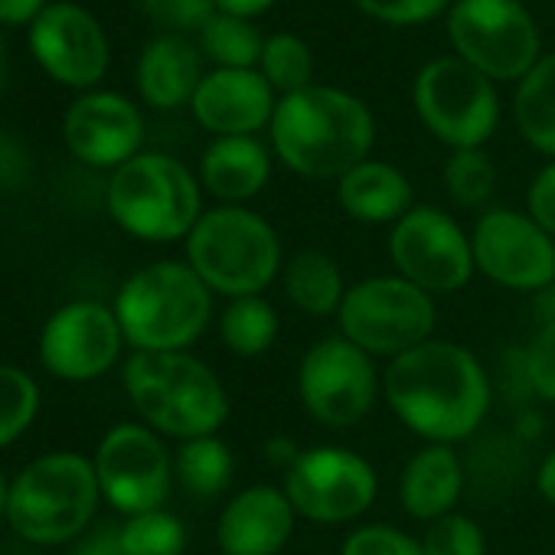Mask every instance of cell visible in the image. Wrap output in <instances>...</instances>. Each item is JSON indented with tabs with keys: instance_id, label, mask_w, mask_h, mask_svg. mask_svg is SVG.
Returning a JSON list of instances; mask_svg holds the SVG:
<instances>
[{
	"instance_id": "obj_1",
	"label": "cell",
	"mask_w": 555,
	"mask_h": 555,
	"mask_svg": "<svg viewBox=\"0 0 555 555\" xmlns=\"http://www.w3.org/2000/svg\"><path fill=\"white\" fill-rule=\"evenodd\" d=\"M383 396L412 435L428 444H457L480 431L493 402V383L467 347L431 337L389 360Z\"/></svg>"
},
{
	"instance_id": "obj_2",
	"label": "cell",
	"mask_w": 555,
	"mask_h": 555,
	"mask_svg": "<svg viewBox=\"0 0 555 555\" xmlns=\"http://www.w3.org/2000/svg\"><path fill=\"white\" fill-rule=\"evenodd\" d=\"M271 147L285 167L308 180H340L370 160L376 141L373 112L334 86H308L282 95L271 115Z\"/></svg>"
},
{
	"instance_id": "obj_3",
	"label": "cell",
	"mask_w": 555,
	"mask_h": 555,
	"mask_svg": "<svg viewBox=\"0 0 555 555\" xmlns=\"http://www.w3.org/2000/svg\"><path fill=\"white\" fill-rule=\"evenodd\" d=\"M121 383L138 418L160 438L193 441L216 435L232 412L222 379L190 350L131 353Z\"/></svg>"
},
{
	"instance_id": "obj_4",
	"label": "cell",
	"mask_w": 555,
	"mask_h": 555,
	"mask_svg": "<svg viewBox=\"0 0 555 555\" xmlns=\"http://www.w3.org/2000/svg\"><path fill=\"white\" fill-rule=\"evenodd\" d=\"M134 353L190 350L212 318V292L186 261H151L118 288L112 305Z\"/></svg>"
},
{
	"instance_id": "obj_5",
	"label": "cell",
	"mask_w": 555,
	"mask_h": 555,
	"mask_svg": "<svg viewBox=\"0 0 555 555\" xmlns=\"http://www.w3.org/2000/svg\"><path fill=\"white\" fill-rule=\"evenodd\" d=\"M99 503L102 490L92 457L50 451L34 457L11 480L4 519L30 545H66L92 529Z\"/></svg>"
},
{
	"instance_id": "obj_6",
	"label": "cell",
	"mask_w": 555,
	"mask_h": 555,
	"mask_svg": "<svg viewBox=\"0 0 555 555\" xmlns=\"http://www.w3.org/2000/svg\"><path fill=\"white\" fill-rule=\"evenodd\" d=\"M186 264L199 282L229 301L261 295L285 268L274 225L245 206H216L186 235Z\"/></svg>"
},
{
	"instance_id": "obj_7",
	"label": "cell",
	"mask_w": 555,
	"mask_h": 555,
	"mask_svg": "<svg viewBox=\"0 0 555 555\" xmlns=\"http://www.w3.org/2000/svg\"><path fill=\"white\" fill-rule=\"evenodd\" d=\"M105 206L128 235L144 242L186 238L203 216L196 177L177 157L154 151H141L112 170Z\"/></svg>"
},
{
	"instance_id": "obj_8",
	"label": "cell",
	"mask_w": 555,
	"mask_h": 555,
	"mask_svg": "<svg viewBox=\"0 0 555 555\" xmlns=\"http://www.w3.org/2000/svg\"><path fill=\"white\" fill-rule=\"evenodd\" d=\"M438 321L435 298L399 274H376L347 288L337 311L340 337L370 357H402L431 340Z\"/></svg>"
},
{
	"instance_id": "obj_9",
	"label": "cell",
	"mask_w": 555,
	"mask_h": 555,
	"mask_svg": "<svg viewBox=\"0 0 555 555\" xmlns=\"http://www.w3.org/2000/svg\"><path fill=\"white\" fill-rule=\"evenodd\" d=\"M415 112L422 125L454 151L480 147L500 121L493 82L461 56H438L418 73Z\"/></svg>"
},
{
	"instance_id": "obj_10",
	"label": "cell",
	"mask_w": 555,
	"mask_h": 555,
	"mask_svg": "<svg viewBox=\"0 0 555 555\" xmlns=\"http://www.w3.org/2000/svg\"><path fill=\"white\" fill-rule=\"evenodd\" d=\"M448 34L457 56L490 82L526 79L539 63V30L519 0H457Z\"/></svg>"
},
{
	"instance_id": "obj_11",
	"label": "cell",
	"mask_w": 555,
	"mask_h": 555,
	"mask_svg": "<svg viewBox=\"0 0 555 555\" xmlns=\"http://www.w3.org/2000/svg\"><path fill=\"white\" fill-rule=\"evenodd\" d=\"M383 389L373 357L347 337H324L298 366V396L305 412L324 428L360 425Z\"/></svg>"
},
{
	"instance_id": "obj_12",
	"label": "cell",
	"mask_w": 555,
	"mask_h": 555,
	"mask_svg": "<svg viewBox=\"0 0 555 555\" xmlns=\"http://www.w3.org/2000/svg\"><path fill=\"white\" fill-rule=\"evenodd\" d=\"M92 464L102 500L125 516L160 509L170 496L173 454L144 422H121L108 428L95 448Z\"/></svg>"
},
{
	"instance_id": "obj_13",
	"label": "cell",
	"mask_w": 555,
	"mask_h": 555,
	"mask_svg": "<svg viewBox=\"0 0 555 555\" xmlns=\"http://www.w3.org/2000/svg\"><path fill=\"white\" fill-rule=\"evenodd\" d=\"M282 490L298 516L321 526H337L360 519L376 503L379 477L357 451L324 444L298 454V461L285 470Z\"/></svg>"
},
{
	"instance_id": "obj_14",
	"label": "cell",
	"mask_w": 555,
	"mask_h": 555,
	"mask_svg": "<svg viewBox=\"0 0 555 555\" xmlns=\"http://www.w3.org/2000/svg\"><path fill=\"white\" fill-rule=\"evenodd\" d=\"M389 258L396 274L435 295L461 292L474 268L470 235L435 206H412L389 232Z\"/></svg>"
},
{
	"instance_id": "obj_15",
	"label": "cell",
	"mask_w": 555,
	"mask_h": 555,
	"mask_svg": "<svg viewBox=\"0 0 555 555\" xmlns=\"http://www.w3.org/2000/svg\"><path fill=\"white\" fill-rule=\"evenodd\" d=\"M470 248L474 268L500 288L535 295L555 282V238L542 232L526 212H483L474 225Z\"/></svg>"
},
{
	"instance_id": "obj_16",
	"label": "cell",
	"mask_w": 555,
	"mask_h": 555,
	"mask_svg": "<svg viewBox=\"0 0 555 555\" xmlns=\"http://www.w3.org/2000/svg\"><path fill=\"white\" fill-rule=\"evenodd\" d=\"M125 334L108 305L69 301L50 314L40 334V363L63 383H92L121 360Z\"/></svg>"
},
{
	"instance_id": "obj_17",
	"label": "cell",
	"mask_w": 555,
	"mask_h": 555,
	"mask_svg": "<svg viewBox=\"0 0 555 555\" xmlns=\"http://www.w3.org/2000/svg\"><path fill=\"white\" fill-rule=\"evenodd\" d=\"M30 53L47 76L69 89H92L108 69L102 24L79 4H50L30 27Z\"/></svg>"
},
{
	"instance_id": "obj_18",
	"label": "cell",
	"mask_w": 555,
	"mask_h": 555,
	"mask_svg": "<svg viewBox=\"0 0 555 555\" xmlns=\"http://www.w3.org/2000/svg\"><path fill=\"white\" fill-rule=\"evenodd\" d=\"M63 141L86 167L118 170L141 154L144 118L118 92H86L63 115Z\"/></svg>"
},
{
	"instance_id": "obj_19",
	"label": "cell",
	"mask_w": 555,
	"mask_h": 555,
	"mask_svg": "<svg viewBox=\"0 0 555 555\" xmlns=\"http://www.w3.org/2000/svg\"><path fill=\"white\" fill-rule=\"evenodd\" d=\"M298 513L282 487L255 483L235 493L216 522L222 555H278L295 535Z\"/></svg>"
},
{
	"instance_id": "obj_20",
	"label": "cell",
	"mask_w": 555,
	"mask_h": 555,
	"mask_svg": "<svg viewBox=\"0 0 555 555\" xmlns=\"http://www.w3.org/2000/svg\"><path fill=\"white\" fill-rule=\"evenodd\" d=\"M274 89L258 69H216L203 76L190 108L219 138H251L274 115Z\"/></svg>"
},
{
	"instance_id": "obj_21",
	"label": "cell",
	"mask_w": 555,
	"mask_h": 555,
	"mask_svg": "<svg viewBox=\"0 0 555 555\" xmlns=\"http://www.w3.org/2000/svg\"><path fill=\"white\" fill-rule=\"evenodd\" d=\"M464 461V493L477 506L509 503L529 480H535L529 441L509 431H477L461 454Z\"/></svg>"
},
{
	"instance_id": "obj_22",
	"label": "cell",
	"mask_w": 555,
	"mask_h": 555,
	"mask_svg": "<svg viewBox=\"0 0 555 555\" xmlns=\"http://www.w3.org/2000/svg\"><path fill=\"white\" fill-rule=\"evenodd\" d=\"M464 496V461L451 444H428L409 457L399 477L402 509L418 522H435Z\"/></svg>"
},
{
	"instance_id": "obj_23",
	"label": "cell",
	"mask_w": 555,
	"mask_h": 555,
	"mask_svg": "<svg viewBox=\"0 0 555 555\" xmlns=\"http://www.w3.org/2000/svg\"><path fill=\"white\" fill-rule=\"evenodd\" d=\"M203 82V56L180 34L151 40L138 60V92L147 105L170 112L190 105Z\"/></svg>"
},
{
	"instance_id": "obj_24",
	"label": "cell",
	"mask_w": 555,
	"mask_h": 555,
	"mask_svg": "<svg viewBox=\"0 0 555 555\" xmlns=\"http://www.w3.org/2000/svg\"><path fill=\"white\" fill-rule=\"evenodd\" d=\"M271 177V157L258 138H216L199 160V183L222 206L258 196Z\"/></svg>"
},
{
	"instance_id": "obj_25",
	"label": "cell",
	"mask_w": 555,
	"mask_h": 555,
	"mask_svg": "<svg viewBox=\"0 0 555 555\" xmlns=\"http://www.w3.org/2000/svg\"><path fill=\"white\" fill-rule=\"evenodd\" d=\"M337 199L344 212L366 225L399 222L412 209V183L405 173L386 160H363L337 183Z\"/></svg>"
},
{
	"instance_id": "obj_26",
	"label": "cell",
	"mask_w": 555,
	"mask_h": 555,
	"mask_svg": "<svg viewBox=\"0 0 555 555\" xmlns=\"http://www.w3.org/2000/svg\"><path fill=\"white\" fill-rule=\"evenodd\" d=\"M285 298L308 318H331L340 311L347 285L340 264L318 248L295 251L282 268Z\"/></svg>"
},
{
	"instance_id": "obj_27",
	"label": "cell",
	"mask_w": 555,
	"mask_h": 555,
	"mask_svg": "<svg viewBox=\"0 0 555 555\" xmlns=\"http://www.w3.org/2000/svg\"><path fill=\"white\" fill-rule=\"evenodd\" d=\"M513 115L519 134L539 151L555 157V53L542 56L526 79H519Z\"/></svg>"
},
{
	"instance_id": "obj_28",
	"label": "cell",
	"mask_w": 555,
	"mask_h": 555,
	"mask_svg": "<svg viewBox=\"0 0 555 555\" xmlns=\"http://www.w3.org/2000/svg\"><path fill=\"white\" fill-rule=\"evenodd\" d=\"M235 470V457L229 444L216 435L180 441L173 454V480L193 500H216L229 490Z\"/></svg>"
},
{
	"instance_id": "obj_29",
	"label": "cell",
	"mask_w": 555,
	"mask_h": 555,
	"mask_svg": "<svg viewBox=\"0 0 555 555\" xmlns=\"http://www.w3.org/2000/svg\"><path fill=\"white\" fill-rule=\"evenodd\" d=\"M219 337L229 353L235 357H261L278 340V311L268 298L248 295L229 301V308L219 318Z\"/></svg>"
},
{
	"instance_id": "obj_30",
	"label": "cell",
	"mask_w": 555,
	"mask_h": 555,
	"mask_svg": "<svg viewBox=\"0 0 555 555\" xmlns=\"http://www.w3.org/2000/svg\"><path fill=\"white\" fill-rule=\"evenodd\" d=\"M199 53L219 69H255L261 66L264 37L248 21L216 11L199 30Z\"/></svg>"
},
{
	"instance_id": "obj_31",
	"label": "cell",
	"mask_w": 555,
	"mask_h": 555,
	"mask_svg": "<svg viewBox=\"0 0 555 555\" xmlns=\"http://www.w3.org/2000/svg\"><path fill=\"white\" fill-rule=\"evenodd\" d=\"M40 415L37 379L11 363H0V451L21 441Z\"/></svg>"
},
{
	"instance_id": "obj_32",
	"label": "cell",
	"mask_w": 555,
	"mask_h": 555,
	"mask_svg": "<svg viewBox=\"0 0 555 555\" xmlns=\"http://www.w3.org/2000/svg\"><path fill=\"white\" fill-rule=\"evenodd\" d=\"M261 76L264 82L282 92V95H295L308 86H314V56L308 50V43L295 34H274L264 40V53H261Z\"/></svg>"
},
{
	"instance_id": "obj_33",
	"label": "cell",
	"mask_w": 555,
	"mask_h": 555,
	"mask_svg": "<svg viewBox=\"0 0 555 555\" xmlns=\"http://www.w3.org/2000/svg\"><path fill=\"white\" fill-rule=\"evenodd\" d=\"M121 548L125 555H183L186 529L164 506L147 509L121 522Z\"/></svg>"
},
{
	"instance_id": "obj_34",
	"label": "cell",
	"mask_w": 555,
	"mask_h": 555,
	"mask_svg": "<svg viewBox=\"0 0 555 555\" xmlns=\"http://www.w3.org/2000/svg\"><path fill=\"white\" fill-rule=\"evenodd\" d=\"M441 180H444L448 196L457 206L474 209L490 199V193L496 186V167L480 147H467V151H454L448 157Z\"/></svg>"
},
{
	"instance_id": "obj_35",
	"label": "cell",
	"mask_w": 555,
	"mask_h": 555,
	"mask_svg": "<svg viewBox=\"0 0 555 555\" xmlns=\"http://www.w3.org/2000/svg\"><path fill=\"white\" fill-rule=\"evenodd\" d=\"M422 552L425 555H487V539L470 516L448 513V516L428 522Z\"/></svg>"
},
{
	"instance_id": "obj_36",
	"label": "cell",
	"mask_w": 555,
	"mask_h": 555,
	"mask_svg": "<svg viewBox=\"0 0 555 555\" xmlns=\"http://www.w3.org/2000/svg\"><path fill=\"white\" fill-rule=\"evenodd\" d=\"M522 370L539 402H555V321L539 324L522 347Z\"/></svg>"
},
{
	"instance_id": "obj_37",
	"label": "cell",
	"mask_w": 555,
	"mask_h": 555,
	"mask_svg": "<svg viewBox=\"0 0 555 555\" xmlns=\"http://www.w3.org/2000/svg\"><path fill=\"white\" fill-rule=\"evenodd\" d=\"M340 555H425V552L422 542H415L402 529L386 522H370V526H357L344 539Z\"/></svg>"
},
{
	"instance_id": "obj_38",
	"label": "cell",
	"mask_w": 555,
	"mask_h": 555,
	"mask_svg": "<svg viewBox=\"0 0 555 555\" xmlns=\"http://www.w3.org/2000/svg\"><path fill=\"white\" fill-rule=\"evenodd\" d=\"M141 8L170 34H186V30H203L216 4L212 0H141Z\"/></svg>"
},
{
	"instance_id": "obj_39",
	"label": "cell",
	"mask_w": 555,
	"mask_h": 555,
	"mask_svg": "<svg viewBox=\"0 0 555 555\" xmlns=\"http://www.w3.org/2000/svg\"><path fill=\"white\" fill-rule=\"evenodd\" d=\"M360 11H366L370 17L392 24V27H412V24H428L435 21L448 0H357Z\"/></svg>"
},
{
	"instance_id": "obj_40",
	"label": "cell",
	"mask_w": 555,
	"mask_h": 555,
	"mask_svg": "<svg viewBox=\"0 0 555 555\" xmlns=\"http://www.w3.org/2000/svg\"><path fill=\"white\" fill-rule=\"evenodd\" d=\"M526 216L555 238V160L545 164L535 180L529 183V193H526Z\"/></svg>"
},
{
	"instance_id": "obj_41",
	"label": "cell",
	"mask_w": 555,
	"mask_h": 555,
	"mask_svg": "<svg viewBox=\"0 0 555 555\" xmlns=\"http://www.w3.org/2000/svg\"><path fill=\"white\" fill-rule=\"evenodd\" d=\"M30 180V154L21 138L0 128V186L17 190Z\"/></svg>"
},
{
	"instance_id": "obj_42",
	"label": "cell",
	"mask_w": 555,
	"mask_h": 555,
	"mask_svg": "<svg viewBox=\"0 0 555 555\" xmlns=\"http://www.w3.org/2000/svg\"><path fill=\"white\" fill-rule=\"evenodd\" d=\"M73 555H125L121 548V526L118 522H95L76 539Z\"/></svg>"
},
{
	"instance_id": "obj_43",
	"label": "cell",
	"mask_w": 555,
	"mask_h": 555,
	"mask_svg": "<svg viewBox=\"0 0 555 555\" xmlns=\"http://www.w3.org/2000/svg\"><path fill=\"white\" fill-rule=\"evenodd\" d=\"M47 0H0V24L8 27H34V21L47 11Z\"/></svg>"
},
{
	"instance_id": "obj_44",
	"label": "cell",
	"mask_w": 555,
	"mask_h": 555,
	"mask_svg": "<svg viewBox=\"0 0 555 555\" xmlns=\"http://www.w3.org/2000/svg\"><path fill=\"white\" fill-rule=\"evenodd\" d=\"M298 444L292 441V438H271L268 444H264V457L274 464V467H282V474L298 461Z\"/></svg>"
},
{
	"instance_id": "obj_45",
	"label": "cell",
	"mask_w": 555,
	"mask_h": 555,
	"mask_svg": "<svg viewBox=\"0 0 555 555\" xmlns=\"http://www.w3.org/2000/svg\"><path fill=\"white\" fill-rule=\"evenodd\" d=\"M535 493L555 506V451H548L539 464H535Z\"/></svg>"
},
{
	"instance_id": "obj_46",
	"label": "cell",
	"mask_w": 555,
	"mask_h": 555,
	"mask_svg": "<svg viewBox=\"0 0 555 555\" xmlns=\"http://www.w3.org/2000/svg\"><path fill=\"white\" fill-rule=\"evenodd\" d=\"M216 4V11L219 14H229V17H242V21H248V17H255V14H261V11H268L274 0H212Z\"/></svg>"
},
{
	"instance_id": "obj_47",
	"label": "cell",
	"mask_w": 555,
	"mask_h": 555,
	"mask_svg": "<svg viewBox=\"0 0 555 555\" xmlns=\"http://www.w3.org/2000/svg\"><path fill=\"white\" fill-rule=\"evenodd\" d=\"M532 314H535V327L555 321V282L545 285L542 292H535V298H532Z\"/></svg>"
},
{
	"instance_id": "obj_48",
	"label": "cell",
	"mask_w": 555,
	"mask_h": 555,
	"mask_svg": "<svg viewBox=\"0 0 555 555\" xmlns=\"http://www.w3.org/2000/svg\"><path fill=\"white\" fill-rule=\"evenodd\" d=\"M8 500H11V480L0 470V516H8Z\"/></svg>"
},
{
	"instance_id": "obj_49",
	"label": "cell",
	"mask_w": 555,
	"mask_h": 555,
	"mask_svg": "<svg viewBox=\"0 0 555 555\" xmlns=\"http://www.w3.org/2000/svg\"><path fill=\"white\" fill-rule=\"evenodd\" d=\"M8 82V47H4V37H0V89Z\"/></svg>"
},
{
	"instance_id": "obj_50",
	"label": "cell",
	"mask_w": 555,
	"mask_h": 555,
	"mask_svg": "<svg viewBox=\"0 0 555 555\" xmlns=\"http://www.w3.org/2000/svg\"><path fill=\"white\" fill-rule=\"evenodd\" d=\"M318 555H327V552H318Z\"/></svg>"
}]
</instances>
